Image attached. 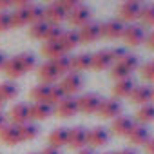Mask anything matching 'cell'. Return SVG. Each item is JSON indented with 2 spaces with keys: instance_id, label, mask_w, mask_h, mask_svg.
<instances>
[{
  "instance_id": "obj_1",
  "label": "cell",
  "mask_w": 154,
  "mask_h": 154,
  "mask_svg": "<svg viewBox=\"0 0 154 154\" xmlns=\"http://www.w3.org/2000/svg\"><path fill=\"white\" fill-rule=\"evenodd\" d=\"M58 85L62 87V91L65 93V96H74V94H78L82 91V87H84V76L80 72L71 71V72H67V74L62 76V80H60Z\"/></svg>"
},
{
  "instance_id": "obj_2",
  "label": "cell",
  "mask_w": 154,
  "mask_h": 154,
  "mask_svg": "<svg viewBox=\"0 0 154 154\" xmlns=\"http://www.w3.org/2000/svg\"><path fill=\"white\" fill-rule=\"evenodd\" d=\"M143 4L138 0H125V2L118 8V18L125 24H134V20H140V13H141Z\"/></svg>"
},
{
  "instance_id": "obj_3",
  "label": "cell",
  "mask_w": 154,
  "mask_h": 154,
  "mask_svg": "<svg viewBox=\"0 0 154 154\" xmlns=\"http://www.w3.org/2000/svg\"><path fill=\"white\" fill-rule=\"evenodd\" d=\"M76 103H78V112L84 114H94L100 109L102 103V96L98 93H84L82 96L76 98Z\"/></svg>"
},
{
  "instance_id": "obj_4",
  "label": "cell",
  "mask_w": 154,
  "mask_h": 154,
  "mask_svg": "<svg viewBox=\"0 0 154 154\" xmlns=\"http://www.w3.org/2000/svg\"><path fill=\"white\" fill-rule=\"evenodd\" d=\"M122 111H123V105L120 100L116 98H102V103H100V109H98V116L103 118V120H114L118 116H122Z\"/></svg>"
},
{
  "instance_id": "obj_5",
  "label": "cell",
  "mask_w": 154,
  "mask_h": 154,
  "mask_svg": "<svg viewBox=\"0 0 154 154\" xmlns=\"http://www.w3.org/2000/svg\"><path fill=\"white\" fill-rule=\"evenodd\" d=\"M122 38L125 40L127 45L136 47V45H141L145 42L147 35H145V29L140 24H129V26H125V31H123V36Z\"/></svg>"
},
{
  "instance_id": "obj_6",
  "label": "cell",
  "mask_w": 154,
  "mask_h": 154,
  "mask_svg": "<svg viewBox=\"0 0 154 154\" xmlns=\"http://www.w3.org/2000/svg\"><path fill=\"white\" fill-rule=\"evenodd\" d=\"M76 33H78L80 44H91V42H96V40L102 36V24L91 20L89 24H85L84 27H80Z\"/></svg>"
},
{
  "instance_id": "obj_7",
  "label": "cell",
  "mask_w": 154,
  "mask_h": 154,
  "mask_svg": "<svg viewBox=\"0 0 154 154\" xmlns=\"http://www.w3.org/2000/svg\"><path fill=\"white\" fill-rule=\"evenodd\" d=\"M36 71H38V78H40V84H45V85H56V82L60 80V74L58 71L54 69V65L47 60L40 65H36Z\"/></svg>"
},
{
  "instance_id": "obj_8",
  "label": "cell",
  "mask_w": 154,
  "mask_h": 154,
  "mask_svg": "<svg viewBox=\"0 0 154 154\" xmlns=\"http://www.w3.org/2000/svg\"><path fill=\"white\" fill-rule=\"evenodd\" d=\"M125 31V24L120 18H109L102 24V36L109 38V40H116L122 38Z\"/></svg>"
},
{
  "instance_id": "obj_9",
  "label": "cell",
  "mask_w": 154,
  "mask_h": 154,
  "mask_svg": "<svg viewBox=\"0 0 154 154\" xmlns=\"http://www.w3.org/2000/svg\"><path fill=\"white\" fill-rule=\"evenodd\" d=\"M8 120L13 123V125H24V123H27V122H31V116H29V103H24V102H20V103H15L13 107H11V111H9V114H8Z\"/></svg>"
},
{
  "instance_id": "obj_10",
  "label": "cell",
  "mask_w": 154,
  "mask_h": 154,
  "mask_svg": "<svg viewBox=\"0 0 154 154\" xmlns=\"http://www.w3.org/2000/svg\"><path fill=\"white\" fill-rule=\"evenodd\" d=\"M67 22H69L72 27H84L85 24L91 22V9H89L85 4H80L76 9H72V11L67 15Z\"/></svg>"
},
{
  "instance_id": "obj_11",
  "label": "cell",
  "mask_w": 154,
  "mask_h": 154,
  "mask_svg": "<svg viewBox=\"0 0 154 154\" xmlns=\"http://www.w3.org/2000/svg\"><path fill=\"white\" fill-rule=\"evenodd\" d=\"M44 17H45V22L47 24H53V26H62L63 20H67V13L62 9V6L58 2H51L44 8Z\"/></svg>"
},
{
  "instance_id": "obj_12",
  "label": "cell",
  "mask_w": 154,
  "mask_h": 154,
  "mask_svg": "<svg viewBox=\"0 0 154 154\" xmlns=\"http://www.w3.org/2000/svg\"><path fill=\"white\" fill-rule=\"evenodd\" d=\"M112 63H114V60H112L111 49H100L91 54V69H94V71L111 69Z\"/></svg>"
},
{
  "instance_id": "obj_13",
  "label": "cell",
  "mask_w": 154,
  "mask_h": 154,
  "mask_svg": "<svg viewBox=\"0 0 154 154\" xmlns=\"http://www.w3.org/2000/svg\"><path fill=\"white\" fill-rule=\"evenodd\" d=\"M67 145L74 150H82L87 147V129L85 127H72L69 129Z\"/></svg>"
},
{
  "instance_id": "obj_14",
  "label": "cell",
  "mask_w": 154,
  "mask_h": 154,
  "mask_svg": "<svg viewBox=\"0 0 154 154\" xmlns=\"http://www.w3.org/2000/svg\"><path fill=\"white\" fill-rule=\"evenodd\" d=\"M109 141V131L105 127H93L87 131V145H91V149L94 147H103L105 143Z\"/></svg>"
},
{
  "instance_id": "obj_15",
  "label": "cell",
  "mask_w": 154,
  "mask_h": 154,
  "mask_svg": "<svg viewBox=\"0 0 154 154\" xmlns=\"http://www.w3.org/2000/svg\"><path fill=\"white\" fill-rule=\"evenodd\" d=\"M54 112L60 116V118H71L78 112V103H76V98L74 96H65L60 103L54 105Z\"/></svg>"
},
{
  "instance_id": "obj_16",
  "label": "cell",
  "mask_w": 154,
  "mask_h": 154,
  "mask_svg": "<svg viewBox=\"0 0 154 154\" xmlns=\"http://www.w3.org/2000/svg\"><path fill=\"white\" fill-rule=\"evenodd\" d=\"M136 125V122L131 118V116H118V118H114L112 120V123H111V131H112V134H116V136H127L131 131H132V127Z\"/></svg>"
},
{
  "instance_id": "obj_17",
  "label": "cell",
  "mask_w": 154,
  "mask_h": 154,
  "mask_svg": "<svg viewBox=\"0 0 154 154\" xmlns=\"http://www.w3.org/2000/svg\"><path fill=\"white\" fill-rule=\"evenodd\" d=\"M131 102L136 103V105H145V103H150L152 102V87L149 85H134L132 93H131Z\"/></svg>"
},
{
  "instance_id": "obj_18",
  "label": "cell",
  "mask_w": 154,
  "mask_h": 154,
  "mask_svg": "<svg viewBox=\"0 0 154 154\" xmlns=\"http://www.w3.org/2000/svg\"><path fill=\"white\" fill-rule=\"evenodd\" d=\"M53 112H54V107L49 105V103H44V102H38V103H31L29 105V116H31V120L42 122V120L51 118Z\"/></svg>"
},
{
  "instance_id": "obj_19",
  "label": "cell",
  "mask_w": 154,
  "mask_h": 154,
  "mask_svg": "<svg viewBox=\"0 0 154 154\" xmlns=\"http://www.w3.org/2000/svg\"><path fill=\"white\" fill-rule=\"evenodd\" d=\"M132 89H134V80H132V78L118 80V82H114V85H112V98H116V100L129 98L131 93H132Z\"/></svg>"
},
{
  "instance_id": "obj_20",
  "label": "cell",
  "mask_w": 154,
  "mask_h": 154,
  "mask_svg": "<svg viewBox=\"0 0 154 154\" xmlns=\"http://www.w3.org/2000/svg\"><path fill=\"white\" fill-rule=\"evenodd\" d=\"M127 138H129V141H131L132 145H145V143L150 140V131L147 129V125L136 123V125L132 127V131L127 134Z\"/></svg>"
},
{
  "instance_id": "obj_21",
  "label": "cell",
  "mask_w": 154,
  "mask_h": 154,
  "mask_svg": "<svg viewBox=\"0 0 154 154\" xmlns=\"http://www.w3.org/2000/svg\"><path fill=\"white\" fill-rule=\"evenodd\" d=\"M58 44H60V47L63 49V53H67V54H69V51H72L76 45H80L78 33L72 31V29H63L62 36L58 38Z\"/></svg>"
},
{
  "instance_id": "obj_22",
  "label": "cell",
  "mask_w": 154,
  "mask_h": 154,
  "mask_svg": "<svg viewBox=\"0 0 154 154\" xmlns=\"http://www.w3.org/2000/svg\"><path fill=\"white\" fill-rule=\"evenodd\" d=\"M0 141L6 143V145H17L20 143V134H18V127L13 125V123H8L6 127H2L0 131Z\"/></svg>"
},
{
  "instance_id": "obj_23",
  "label": "cell",
  "mask_w": 154,
  "mask_h": 154,
  "mask_svg": "<svg viewBox=\"0 0 154 154\" xmlns=\"http://www.w3.org/2000/svg\"><path fill=\"white\" fill-rule=\"evenodd\" d=\"M67 138H69V129L67 127H58L49 134V147L60 150V147L67 145Z\"/></svg>"
},
{
  "instance_id": "obj_24",
  "label": "cell",
  "mask_w": 154,
  "mask_h": 154,
  "mask_svg": "<svg viewBox=\"0 0 154 154\" xmlns=\"http://www.w3.org/2000/svg\"><path fill=\"white\" fill-rule=\"evenodd\" d=\"M91 69V54L89 53H78L71 56V71L74 72H82Z\"/></svg>"
},
{
  "instance_id": "obj_25",
  "label": "cell",
  "mask_w": 154,
  "mask_h": 154,
  "mask_svg": "<svg viewBox=\"0 0 154 154\" xmlns=\"http://www.w3.org/2000/svg\"><path fill=\"white\" fill-rule=\"evenodd\" d=\"M18 93H20V89H18V85L17 84H13L11 80H8V82H0V102H11V100H15L17 96H18Z\"/></svg>"
},
{
  "instance_id": "obj_26",
  "label": "cell",
  "mask_w": 154,
  "mask_h": 154,
  "mask_svg": "<svg viewBox=\"0 0 154 154\" xmlns=\"http://www.w3.org/2000/svg\"><path fill=\"white\" fill-rule=\"evenodd\" d=\"M51 87H53V85L38 84V85H35V87L31 89V93H29V98H31L35 103H38V102L49 103V93H51ZM49 105H51V103H49Z\"/></svg>"
},
{
  "instance_id": "obj_27",
  "label": "cell",
  "mask_w": 154,
  "mask_h": 154,
  "mask_svg": "<svg viewBox=\"0 0 154 154\" xmlns=\"http://www.w3.org/2000/svg\"><path fill=\"white\" fill-rule=\"evenodd\" d=\"M150 122H154V103H152V102L141 105V107L136 111V123L147 125V123H150Z\"/></svg>"
},
{
  "instance_id": "obj_28",
  "label": "cell",
  "mask_w": 154,
  "mask_h": 154,
  "mask_svg": "<svg viewBox=\"0 0 154 154\" xmlns=\"http://www.w3.org/2000/svg\"><path fill=\"white\" fill-rule=\"evenodd\" d=\"M4 74L8 76L9 80H15V78H20V76H24L26 72H24V69L20 67V63L17 62V58L13 56V58H8V62H6V65H4Z\"/></svg>"
},
{
  "instance_id": "obj_29",
  "label": "cell",
  "mask_w": 154,
  "mask_h": 154,
  "mask_svg": "<svg viewBox=\"0 0 154 154\" xmlns=\"http://www.w3.org/2000/svg\"><path fill=\"white\" fill-rule=\"evenodd\" d=\"M40 53L49 60H54V58H58L62 54H67V53H63V49L60 47L58 42H44L42 47H40Z\"/></svg>"
},
{
  "instance_id": "obj_30",
  "label": "cell",
  "mask_w": 154,
  "mask_h": 154,
  "mask_svg": "<svg viewBox=\"0 0 154 154\" xmlns=\"http://www.w3.org/2000/svg\"><path fill=\"white\" fill-rule=\"evenodd\" d=\"M38 132H40V129H38V125L33 123V122H27V123H24V125H18L20 141H31V140H35V138L38 136Z\"/></svg>"
},
{
  "instance_id": "obj_31",
  "label": "cell",
  "mask_w": 154,
  "mask_h": 154,
  "mask_svg": "<svg viewBox=\"0 0 154 154\" xmlns=\"http://www.w3.org/2000/svg\"><path fill=\"white\" fill-rule=\"evenodd\" d=\"M29 6H31V4H29ZM29 6H27V8H29ZM27 8H20V9H13V11H11V24H13V27H24V26H29Z\"/></svg>"
},
{
  "instance_id": "obj_32",
  "label": "cell",
  "mask_w": 154,
  "mask_h": 154,
  "mask_svg": "<svg viewBox=\"0 0 154 154\" xmlns=\"http://www.w3.org/2000/svg\"><path fill=\"white\" fill-rule=\"evenodd\" d=\"M15 58H17V62L20 63V67L24 69V72H29V71H33V69L36 67V56H35L33 53H29V51H24V53L17 54Z\"/></svg>"
},
{
  "instance_id": "obj_33",
  "label": "cell",
  "mask_w": 154,
  "mask_h": 154,
  "mask_svg": "<svg viewBox=\"0 0 154 154\" xmlns=\"http://www.w3.org/2000/svg\"><path fill=\"white\" fill-rule=\"evenodd\" d=\"M49 62L54 65V69L58 71L60 76L71 72V56H69V54H62V56H58V58H54V60H49Z\"/></svg>"
},
{
  "instance_id": "obj_34",
  "label": "cell",
  "mask_w": 154,
  "mask_h": 154,
  "mask_svg": "<svg viewBox=\"0 0 154 154\" xmlns=\"http://www.w3.org/2000/svg\"><path fill=\"white\" fill-rule=\"evenodd\" d=\"M140 20H141V27L143 26L154 27V4H143L141 13H140Z\"/></svg>"
},
{
  "instance_id": "obj_35",
  "label": "cell",
  "mask_w": 154,
  "mask_h": 154,
  "mask_svg": "<svg viewBox=\"0 0 154 154\" xmlns=\"http://www.w3.org/2000/svg\"><path fill=\"white\" fill-rule=\"evenodd\" d=\"M27 15H29V26L31 24H38V22H45L44 17V8L40 4H31L27 8Z\"/></svg>"
},
{
  "instance_id": "obj_36",
  "label": "cell",
  "mask_w": 154,
  "mask_h": 154,
  "mask_svg": "<svg viewBox=\"0 0 154 154\" xmlns=\"http://www.w3.org/2000/svg\"><path fill=\"white\" fill-rule=\"evenodd\" d=\"M47 27H49L47 22L31 24V26H29V36L35 38V40H44V38H45V33H47Z\"/></svg>"
},
{
  "instance_id": "obj_37",
  "label": "cell",
  "mask_w": 154,
  "mask_h": 154,
  "mask_svg": "<svg viewBox=\"0 0 154 154\" xmlns=\"http://www.w3.org/2000/svg\"><path fill=\"white\" fill-rule=\"evenodd\" d=\"M118 63H122L129 72H132V71L140 69V65H141V63H140V56H136V54H132V53H127V54H125Z\"/></svg>"
},
{
  "instance_id": "obj_38",
  "label": "cell",
  "mask_w": 154,
  "mask_h": 154,
  "mask_svg": "<svg viewBox=\"0 0 154 154\" xmlns=\"http://www.w3.org/2000/svg\"><path fill=\"white\" fill-rule=\"evenodd\" d=\"M140 72H141V78L154 84V60H149L145 63L140 65Z\"/></svg>"
},
{
  "instance_id": "obj_39",
  "label": "cell",
  "mask_w": 154,
  "mask_h": 154,
  "mask_svg": "<svg viewBox=\"0 0 154 154\" xmlns=\"http://www.w3.org/2000/svg\"><path fill=\"white\" fill-rule=\"evenodd\" d=\"M111 76L118 82V80H123V78H131V72L122 65V63H112V67H111Z\"/></svg>"
},
{
  "instance_id": "obj_40",
  "label": "cell",
  "mask_w": 154,
  "mask_h": 154,
  "mask_svg": "<svg viewBox=\"0 0 154 154\" xmlns=\"http://www.w3.org/2000/svg\"><path fill=\"white\" fill-rule=\"evenodd\" d=\"M62 33H63V27H62V26H53V24H49L44 42H58V38L62 36Z\"/></svg>"
},
{
  "instance_id": "obj_41",
  "label": "cell",
  "mask_w": 154,
  "mask_h": 154,
  "mask_svg": "<svg viewBox=\"0 0 154 154\" xmlns=\"http://www.w3.org/2000/svg\"><path fill=\"white\" fill-rule=\"evenodd\" d=\"M13 29L11 24V11H0V33H6Z\"/></svg>"
},
{
  "instance_id": "obj_42",
  "label": "cell",
  "mask_w": 154,
  "mask_h": 154,
  "mask_svg": "<svg viewBox=\"0 0 154 154\" xmlns=\"http://www.w3.org/2000/svg\"><path fill=\"white\" fill-rule=\"evenodd\" d=\"M58 4L62 6V9L69 15L72 9H76V8H78L82 2H80V0H58Z\"/></svg>"
},
{
  "instance_id": "obj_43",
  "label": "cell",
  "mask_w": 154,
  "mask_h": 154,
  "mask_svg": "<svg viewBox=\"0 0 154 154\" xmlns=\"http://www.w3.org/2000/svg\"><path fill=\"white\" fill-rule=\"evenodd\" d=\"M13 9V0H0V11Z\"/></svg>"
},
{
  "instance_id": "obj_44",
  "label": "cell",
  "mask_w": 154,
  "mask_h": 154,
  "mask_svg": "<svg viewBox=\"0 0 154 154\" xmlns=\"http://www.w3.org/2000/svg\"><path fill=\"white\" fill-rule=\"evenodd\" d=\"M145 44H147V47H149V49H152V51H154V29H152V31L147 35V38H145Z\"/></svg>"
},
{
  "instance_id": "obj_45",
  "label": "cell",
  "mask_w": 154,
  "mask_h": 154,
  "mask_svg": "<svg viewBox=\"0 0 154 154\" xmlns=\"http://www.w3.org/2000/svg\"><path fill=\"white\" fill-rule=\"evenodd\" d=\"M143 147H145L147 154H154V138L150 136V140H149V141H147V143H145Z\"/></svg>"
},
{
  "instance_id": "obj_46",
  "label": "cell",
  "mask_w": 154,
  "mask_h": 154,
  "mask_svg": "<svg viewBox=\"0 0 154 154\" xmlns=\"http://www.w3.org/2000/svg\"><path fill=\"white\" fill-rule=\"evenodd\" d=\"M38 154H60V150H58V149H53V147H49V145H47V147H45V149H42Z\"/></svg>"
},
{
  "instance_id": "obj_47",
  "label": "cell",
  "mask_w": 154,
  "mask_h": 154,
  "mask_svg": "<svg viewBox=\"0 0 154 154\" xmlns=\"http://www.w3.org/2000/svg\"><path fill=\"white\" fill-rule=\"evenodd\" d=\"M8 125V114H4L2 111H0V131H2V127Z\"/></svg>"
},
{
  "instance_id": "obj_48",
  "label": "cell",
  "mask_w": 154,
  "mask_h": 154,
  "mask_svg": "<svg viewBox=\"0 0 154 154\" xmlns=\"http://www.w3.org/2000/svg\"><path fill=\"white\" fill-rule=\"evenodd\" d=\"M6 62H8V56H6V53H4V51H0V71L4 69Z\"/></svg>"
},
{
  "instance_id": "obj_49",
  "label": "cell",
  "mask_w": 154,
  "mask_h": 154,
  "mask_svg": "<svg viewBox=\"0 0 154 154\" xmlns=\"http://www.w3.org/2000/svg\"><path fill=\"white\" fill-rule=\"evenodd\" d=\"M114 154H138L134 149H120V150H116Z\"/></svg>"
},
{
  "instance_id": "obj_50",
  "label": "cell",
  "mask_w": 154,
  "mask_h": 154,
  "mask_svg": "<svg viewBox=\"0 0 154 154\" xmlns=\"http://www.w3.org/2000/svg\"><path fill=\"white\" fill-rule=\"evenodd\" d=\"M78 154H96L93 149H89V147H85V149H82V150H78Z\"/></svg>"
},
{
  "instance_id": "obj_51",
  "label": "cell",
  "mask_w": 154,
  "mask_h": 154,
  "mask_svg": "<svg viewBox=\"0 0 154 154\" xmlns=\"http://www.w3.org/2000/svg\"><path fill=\"white\" fill-rule=\"evenodd\" d=\"M152 100H154V87H152Z\"/></svg>"
},
{
  "instance_id": "obj_52",
  "label": "cell",
  "mask_w": 154,
  "mask_h": 154,
  "mask_svg": "<svg viewBox=\"0 0 154 154\" xmlns=\"http://www.w3.org/2000/svg\"><path fill=\"white\" fill-rule=\"evenodd\" d=\"M103 154H114V152H103Z\"/></svg>"
},
{
  "instance_id": "obj_53",
  "label": "cell",
  "mask_w": 154,
  "mask_h": 154,
  "mask_svg": "<svg viewBox=\"0 0 154 154\" xmlns=\"http://www.w3.org/2000/svg\"><path fill=\"white\" fill-rule=\"evenodd\" d=\"M0 109H2V102H0Z\"/></svg>"
},
{
  "instance_id": "obj_54",
  "label": "cell",
  "mask_w": 154,
  "mask_h": 154,
  "mask_svg": "<svg viewBox=\"0 0 154 154\" xmlns=\"http://www.w3.org/2000/svg\"><path fill=\"white\" fill-rule=\"evenodd\" d=\"M29 154H35V152H29Z\"/></svg>"
}]
</instances>
